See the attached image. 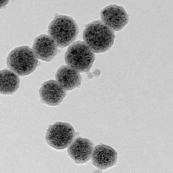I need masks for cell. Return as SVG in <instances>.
<instances>
[{
    "instance_id": "cell-12",
    "label": "cell",
    "mask_w": 173,
    "mask_h": 173,
    "mask_svg": "<svg viewBox=\"0 0 173 173\" xmlns=\"http://www.w3.org/2000/svg\"><path fill=\"white\" fill-rule=\"evenodd\" d=\"M20 79L18 76L9 69L0 70V93L3 95H11L19 87Z\"/></svg>"
},
{
    "instance_id": "cell-5",
    "label": "cell",
    "mask_w": 173,
    "mask_h": 173,
    "mask_svg": "<svg viewBox=\"0 0 173 173\" xmlns=\"http://www.w3.org/2000/svg\"><path fill=\"white\" fill-rule=\"evenodd\" d=\"M76 133L69 123L56 121L48 125L45 136V141L55 149L63 150L68 148Z\"/></svg>"
},
{
    "instance_id": "cell-10",
    "label": "cell",
    "mask_w": 173,
    "mask_h": 173,
    "mask_svg": "<svg viewBox=\"0 0 173 173\" xmlns=\"http://www.w3.org/2000/svg\"><path fill=\"white\" fill-rule=\"evenodd\" d=\"M42 102L49 106L59 105L65 97L66 92L55 80H50L44 82L39 91Z\"/></svg>"
},
{
    "instance_id": "cell-1",
    "label": "cell",
    "mask_w": 173,
    "mask_h": 173,
    "mask_svg": "<svg viewBox=\"0 0 173 173\" xmlns=\"http://www.w3.org/2000/svg\"><path fill=\"white\" fill-rule=\"evenodd\" d=\"M82 35L84 42L95 53L110 50L116 37L115 32L100 20H94L87 25Z\"/></svg>"
},
{
    "instance_id": "cell-3",
    "label": "cell",
    "mask_w": 173,
    "mask_h": 173,
    "mask_svg": "<svg viewBox=\"0 0 173 173\" xmlns=\"http://www.w3.org/2000/svg\"><path fill=\"white\" fill-rule=\"evenodd\" d=\"M7 67L18 76L22 77L33 72L39 61L28 46L16 47L9 53L6 59Z\"/></svg>"
},
{
    "instance_id": "cell-9",
    "label": "cell",
    "mask_w": 173,
    "mask_h": 173,
    "mask_svg": "<svg viewBox=\"0 0 173 173\" xmlns=\"http://www.w3.org/2000/svg\"><path fill=\"white\" fill-rule=\"evenodd\" d=\"M91 159L96 168L105 170L116 164L118 156L116 151L112 147L100 144L94 146Z\"/></svg>"
},
{
    "instance_id": "cell-4",
    "label": "cell",
    "mask_w": 173,
    "mask_h": 173,
    "mask_svg": "<svg viewBox=\"0 0 173 173\" xmlns=\"http://www.w3.org/2000/svg\"><path fill=\"white\" fill-rule=\"evenodd\" d=\"M64 58L67 65L83 73L90 70L95 60V54L84 42L78 40L68 48Z\"/></svg>"
},
{
    "instance_id": "cell-6",
    "label": "cell",
    "mask_w": 173,
    "mask_h": 173,
    "mask_svg": "<svg viewBox=\"0 0 173 173\" xmlns=\"http://www.w3.org/2000/svg\"><path fill=\"white\" fill-rule=\"evenodd\" d=\"M100 14L102 22L115 32L122 30L129 22L130 15L125 7L115 3L105 7Z\"/></svg>"
},
{
    "instance_id": "cell-13",
    "label": "cell",
    "mask_w": 173,
    "mask_h": 173,
    "mask_svg": "<svg viewBox=\"0 0 173 173\" xmlns=\"http://www.w3.org/2000/svg\"><path fill=\"white\" fill-rule=\"evenodd\" d=\"M8 1H1V8H2L3 7L7 4Z\"/></svg>"
},
{
    "instance_id": "cell-11",
    "label": "cell",
    "mask_w": 173,
    "mask_h": 173,
    "mask_svg": "<svg viewBox=\"0 0 173 173\" xmlns=\"http://www.w3.org/2000/svg\"><path fill=\"white\" fill-rule=\"evenodd\" d=\"M55 77L56 80L66 91L79 88L82 81L80 72L67 65L60 67Z\"/></svg>"
},
{
    "instance_id": "cell-7",
    "label": "cell",
    "mask_w": 173,
    "mask_h": 173,
    "mask_svg": "<svg viewBox=\"0 0 173 173\" xmlns=\"http://www.w3.org/2000/svg\"><path fill=\"white\" fill-rule=\"evenodd\" d=\"M31 49L37 59L47 62L52 60L61 51L54 41L46 34L35 38Z\"/></svg>"
},
{
    "instance_id": "cell-2",
    "label": "cell",
    "mask_w": 173,
    "mask_h": 173,
    "mask_svg": "<svg viewBox=\"0 0 173 173\" xmlns=\"http://www.w3.org/2000/svg\"><path fill=\"white\" fill-rule=\"evenodd\" d=\"M79 31L78 26L72 17L56 14L49 25L48 33L59 48H63L76 40Z\"/></svg>"
},
{
    "instance_id": "cell-8",
    "label": "cell",
    "mask_w": 173,
    "mask_h": 173,
    "mask_svg": "<svg viewBox=\"0 0 173 173\" xmlns=\"http://www.w3.org/2000/svg\"><path fill=\"white\" fill-rule=\"evenodd\" d=\"M94 146L90 139L76 137L67 148L68 154L75 163H85L91 159Z\"/></svg>"
}]
</instances>
